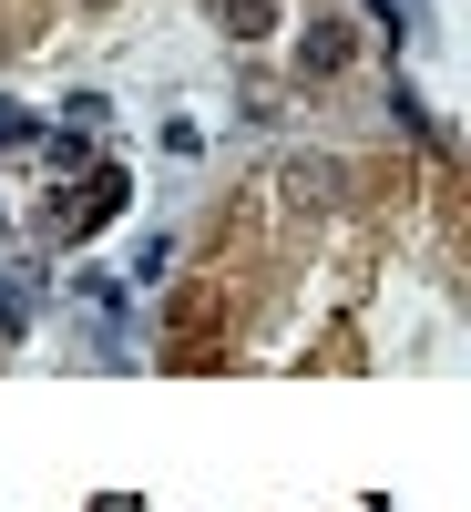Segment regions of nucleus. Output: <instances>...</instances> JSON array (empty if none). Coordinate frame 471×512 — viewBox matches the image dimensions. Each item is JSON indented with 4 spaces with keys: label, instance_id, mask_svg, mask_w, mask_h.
Returning a JSON list of instances; mask_svg holds the SVG:
<instances>
[{
    "label": "nucleus",
    "instance_id": "obj_1",
    "mask_svg": "<svg viewBox=\"0 0 471 512\" xmlns=\"http://www.w3.org/2000/svg\"><path fill=\"white\" fill-rule=\"evenodd\" d=\"M113 205H123V175H93V185H82L72 205H52V226H62V236H93V226L113 216Z\"/></svg>",
    "mask_w": 471,
    "mask_h": 512
},
{
    "label": "nucleus",
    "instance_id": "obj_2",
    "mask_svg": "<svg viewBox=\"0 0 471 512\" xmlns=\"http://www.w3.org/2000/svg\"><path fill=\"white\" fill-rule=\"evenodd\" d=\"M297 62H308V72H338V62H349V31H338V21H318V31H308V52H297Z\"/></svg>",
    "mask_w": 471,
    "mask_h": 512
},
{
    "label": "nucleus",
    "instance_id": "obj_3",
    "mask_svg": "<svg viewBox=\"0 0 471 512\" xmlns=\"http://www.w3.org/2000/svg\"><path fill=\"white\" fill-rule=\"evenodd\" d=\"M216 11H226L236 31H267V0H216Z\"/></svg>",
    "mask_w": 471,
    "mask_h": 512
},
{
    "label": "nucleus",
    "instance_id": "obj_4",
    "mask_svg": "<svg viewBox=\"0 0 471 512\" xmlns=\"http://www.w3.org/2000/svg\"><path fill=\"white\" fill-rule=\"evenodd\" d=\"M0 144H31V113H11V103H0Z\"/></svg>",
    "mask_w": 471,
    "mask_h": 512
}]
</instances>
